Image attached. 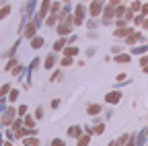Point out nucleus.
<instances>
[{
	"mask_svg": "<svg viewBox=\"0 0 148 146\" xmlns=\"http://www.w3.org/2000/svg\"><path fill=\"white\" fill-rule=\"evenodd\" d=\"M74 64V58H70V56H64L62 60H60V66L62 68H68V66H72Z\"/></svg>",
	"mask_w": 148,
	"mask_h": 146,
	"instance_id": "nucleus-28",
	"label": "nucleus"
},
{
	"mask_svg": "<svg viewBox=\"0 0 148 146\" xmlns=\"http://www.w3.org/2000/svg\"><path fill=\"white\" fill-rule=\"evenodd\" d=\"M60 10H62V2H58V0L51 2V10H49V12H60Z\"/></svg>",
	"mask_w": 148,
	"mask_h": 146,
	"instance_id": "nucleus-37",
	"label": "nucleus"
},
{
	"mask_svg": "<svg viewBox=\"0 0 148 146\" xmlns=\"http://www.w3.org/2000/svg\"><path fill=\"white\" fill-rule=\"evenodd\" d=\"M56 66H58V53L51 51V53H47V56L43 58V68L45 70H53Z\"/></svg>",
	"mask_w": 148,
	"mask_h": 146,
	"instance_id": "nucleus-9",
	"label": "nucleus"
},
{
	"mask_svg": "<svg viewBox=\"0 0 148 146\" xmlns=\"http://www.w3.org/2000/svg\"><path fill=\"white\" fill-rule=\"evenodd\" d=\"M103 132H105V123H97V125L90 130V134H95V136H101Z\"/></svg>",
	"mask_w": 148,
	"mask_h": 146,
	"instance_id": "nucleus-27",
	"label": "nucleus"
},
{
	"mask_svg": "<svg viewBox=\"0 0 148 146\" xmlns=\"http://www.w3.org/2000/svg\"><path fill=\"white\" fill-rule=\"evenodd\" d=\"M105 8V0H90V4H88V16H101Z\"/></svg>",
	"mask_w": 148,
	"mask_h": 146,
	"instance_id": "nucleus-3",
	"label": "nucleus"
},
{
	"mask_svg": "<svg viewBox=\"0 0 148 146\" xmlns=\"http://www.w3.org/2000/svg\"><path fill=\"white\" fill-rule=\"evenodd\" d=\"M43 43H45V39L41 37V35H35L33 39H29V45H31V49H41V47H43Z\"/></svg>",
	"mask_w": 148,
	"mask_h": 146,
	"instance_id": "nucleus-15",
	"label": "nucleus"
},
{
	"mask_svg": "<svg viewBox=\"0 0 148 146\" xmlns=\"http://www.w3.org/2000/svg\"><path fill=\"white\" fill-rule=\"evenodd\" d=\"M62 78V70L58 68V70H53L51 72V78H49V82H56V80H60Z\"/></svg>",
	"mask_w": 148,
	"mask_h": 146,
	"instance_id": "nucleus-32",
	"label": "nucleus"
},
{
	"mask_svg": "<svg viewBox=\"0 0 148 146\" xmlns=\"http://www.w3.org/2000/svg\"><path fill=\"white\" fill-rule=\"evenodd\" d=\"M146 146H148V144H146Z\"/></svg>",
	"mask_w": 148,
	"mask_h": 146,
	"instance_id": "nucleus-60",
	"label": "nucleus"
},
{
	"mask_svg": "<svg viewBox=\"0 0 148 146\" xmlns=\"http://www.w3.org/2000/svg\"><path fill=\"white\" fill-rule=\"evenodd\" d=\"M25 113H27V105H18V107H16V115L25 117Z\"/></svg>",
	"mask_w": 148,
	"mask_h": 146,
	"instance_id": "nucleus-39",
	"label": "nucleus"
},
{
	"mask_svg": "<svg viewBox=\"0 0 148 146\" xmlns=\"http://www.w3.org/2000/svg\"><path fill=\"white\" fill-rule=\"evenodd\" d=\"M23 146H39V138L37 136H27V138H23Z\"/></svg>",
	"mask_w": 148,
	"mask_h": 146,
	"instance_id": "nucleus-22",
	"label": "nucleus"
},
{
	"mask_svg": "<svg viewBox=\"0 0 148 146\" xmlns=\"http://www.w3.org/2000/svg\"><path fill=\"white\" fill-rule=\"evenodd\" d=\"M109 146H121V144H119L117 140H111V142H109Z\"/></svg>",
	"mask_w": 148,
	"mask_h": 146,
	"instance_id": "nucleus-54",
	"label": "nucleus"
},
{
	"mask_svg": "<svg viewBox=\"0 0 148 146\" xmlns=\"http://www.w3.org/2000/svg\"><path fill=\"white\" fill-rule=\"evenodd\" d=\"M66 134H68V138H74V140H78V138L82 136V127H80V125H70L68 130H66Z\"/></svg>",
	"mask_w": 148,
	"mask_h": 146,
	"instance_id": "nucleus-11",
	"label": "nucleus"
},
{
	"mask_svg": "<svg viewBox=\"0 0 148 146\" xmlns=\"http://www.w3.org/2000/svg\"><path fill=\"white\" fill-rule=\"evenodd\" d=\"M62 2H72V0H62Z\"/></svg>",
	"mask_w": 148,
	"mask_h": 146,
	"instance_id": "nucleus-57",
	"label": "nucleus"
},
{
	"mask_svg": "<svg viewBox=\"0 0 148 146\" xmlns=\"http://www.w3.org/2000/svg\"><path fill=\"white\" fill-rule=\"evenodd\" d=\"M144 19H146V16H144V14H142V12H138V14H136V16H134V21H132V23H134V27H140V25H142V21H144Z\"/></svg>",
	"mask_w": 148,
	"mask_h": 146,
	"instance_id": "nucleus-31",
	"label": "nucleus"
},
{
	"mask_svg": "<svg viewBox=\"0 0 148 146\" xmlns=\"http://www.w3.org/2000/svg\"><path fill=\"white\" fill-rule=\"evenodd\" d=\"M86 14H88V8H86L82 2L74 6V12H72V23H74V27H80V25H84V21H86Z\"/></svg>",
	"mask_w": 148,
	"mask_h": 146,
	"instance_id": "nucleus-1",
	"label": "nucleus"
},
{
	"mask_svg": "<svg viewBox=\"0 0 148 146\" xmlns=\"http://www.w3.org/2000/svg\"><path fill=\"white\" fill-rule=\"evenodd\" d=\"M121 51H123L121 45H113V47H111V53H113V56H117V53H121Z\"/></svg>",
	"mask_w": 148,
	"mask_h": 146,
	"instance_id": "nucleus-43",
	"label": "nucleus"
},
{
	"mask_svg": "<svg viewBox=\"0 0 148 146\" xmlns=\"http://www.w3.org/2000/svg\"><path fill=\"white\" fill-rule=\"evenodd\" d=\"M113 60H115L117 64H127L130 60H132V53H127V51H121V53H117V56H113Z\"/></svg>",
	"mask_w": 148,
	"mask_h": 146,
	"instance_id": "nucleus-18",
	"label": "nucleus"
},
{
	"mask_svg": "<svg viewBox=\"0 0 148 146\" xmlns=\"http://www.w3.org/2000/svg\"><path fill=\"white\" fill-rule=\"evenodd\" d=\"M103 111V107L99 105V103H90V105H86V115H99Z\"/></svg>",
	"mask_w": 148,
	"mask_h": 146,
	"instance_id": "nucleus-16",
	"label": "nucleus"
},
{
	"mask_svg": "<svg viewBox=\"0 0 148 146\" xmlns=\"http://www.w3.org/2000/svg\"><path fill=\"white\" fill-rule=\"evenodd\" d=\"M4 146H12V142H6V144H4Z\"/></svg>",
	"mask_w": 148,
	"mask_h": 146,
	"instance_id": "nucleus-56",
	"label": "nucleus"
},
{
	"mask_svg": "<svg viewBox=\"0 0 148 146\" xmlns=\"http://www.w3.org/2000/svg\"><path fill=\"white\" fill-rule=\"evenodd\" d=\"M146 43H148V37H146Z\"/></svg>",
	"mask_w": 148,
	"mask_h": 146,
	"instance_id": "nucleus-59",
	"label": "nucleus"
},
{
	"mask_svg": "<svg viewBox=\"0 0 148 146\" xmlns=\"http://www.w3.org/2000/svg\"><path fill=\"white\" fill-rule=\"evenodd\" d=\"M6 101H8V99H4V97H0V109H4V107H6Z\"/></svg>",
	"mask_w": 148,
	"mask_h": 146,
	"instance_id": "nucleus-50",
	"label": "nucleus"
},
{
	"mask_svg": "<svg viewBox=\"0 0 148 146\" xmlns=\"http://www.w3.org/2000/svg\"><path fill=\"white\" fill-rule=\"evenodd\" d=\"M84 25H86V29H90V31H95L99 25H101V21H97V16H88V19L84 21Z\"/></svg>",
	"mask_w": 148,
	"mask_h": 146,
	"instance_id": "nucleus-20",
	"label": "nucleus"
},
{
	"mask_svg": "<svg viewBox=\"0 0 148 146\" xmlns=\"http://www.w3.org/2000/svg\"><path fill=\"white\" fill-rule=\"evenodd\" d=\"M130 8H132L134 12H140V8H142V2H140V0H134V2L130 4Z\"/></svg>",
	"mask_w": 148,
	"mask_h": 146,
	"instance_id": "nucleus-36",
	"label": "nucleus"
},
{
	"mask_svg": "<svg viewBox=\"0 0 148 146\" xmlns=\"http://www.w3.org/2000/svg\"><path fill=\"white\" fill-rule=\"evenodd\" d=\"M113 21H115V6L105 4V8L101 12V25H113Z\"/></svg>",
	"mask_w": 148,
	"mask_h": 146,
	"instance_id": "nucleus-2",
	"label": "nucleus"
},
{
	"mask_svg": "<svg viewBox=\"0 0 148 146\" xmlns=\"http://www.w3.org/2000/svg\"><path fill=\"white\" fill-rule=\"evenodd\" d=\"M127 140H130V134H121V136L117 138V142H119L121 146H125V142H127Z\"/></svg>",
	"mask_w": 148,
	"mask_h": 146,
	"instance_id": "nucleus-42",
	"label": "nucleus"
},
{
	"mask_svg": "<svg viewBox=\"0 0 148 146\" xmlns=\"http://www.w3.org/2000/svg\"><path fill=\"white\" fill-rule=\"evenodd\" d=\"M78 37H76V35H68V43H74V41H76Z\"/></svg>",
	"mask_w": 148,
	"mask_h": 146,
	"instance_id": "nucleus-53",
	"label": "nucleus"
},
{
	"mask_svg": "<svg viewBox=\"0 0 148 146\" xmlns=\"http://www.w3.org/2000/svg\"><path fill=\"white\" fill-rule=\"evenodd\" d=\"M37 29H39V27H37V23L31 19V21H27V25L23 27V31H21V35H23V37L25 39H33L35 37V35H37Z\"/></svg>",
	"mask_w": 148,
	"mask_h": 146,
	"instance_id": "nucleus-4",
	"label": "nucleus"
},
{
	"mask_svg": "<svg viewBox=\"0 0 148 146\" xmlns=\"http://www.w3.org/2000/svg\"><path fill=\"white\" fill-rule=\"evenodd\" d=\"M125 146H136V136L134 134H130V140L125 142Z\"/></svg>",
	"mask_w": 148,
	"mask_h": 146,
	"instance_id": "nucleus-44",
	"label": "nucleus"
},
{
	"mask_svg": "<svg viewBox=\"0 0 148 146\" xmlns=\"http://www.w3.org/2000/svg\"><path fill=\"white\" fill-rule=\"evenodd\" d=\"M10 72H12V76H21L23 72H27V70H25V66H23V64H16V66H14Z\"/></svg>",
	"mask_w": 148,
	"mask_h": 146,
	"instance_id": "nucleus-26",
	"label": "nucleus"
},
{
	"mask_svg": "<svg viewBox=\"0 0 148 146\" xmlns=\"http://www.w3.org/2000/svg\"><path fill=\"white\" fill-rule=\"evenodd\" d=\"M121 90H117V88H113V90H109V93L105 95V103H109V105H117L119 101H121Z\"/></svg>",
	"mask_w": 148,
	"mask_h": 146,
	"instance_id": "nucleus-8",
	"label": "nucleus"
},
{
	"mask_svg": "<svg viewBox=\"0 0 148 146\" xmlns=\"http://www.w3.org/2000/svg\"><path fill=\"white\" fill-rule=\"evenodd\" d=\"M51 107L58 109V107H60V99H53V101H51Z\"/></svg>",
	"mask_w": 148,
	"mask_h": 146,
	"instance_id": "nucleus-51",
	"label": "nucleus"
},
{
	"mask_svg": "<svg viewBox=\"0 0 148 146\" xmlns=\"http://www.w3.org/2000/svg\"><path fill=\"white\" fill-rule=\"evenodd\" d=\"M136 29L134 27H115V31H113V37L115 39H125L130 33H134Z\"/></svg>",
	"mask_w": 148,
	"mask_h": 146,
	"instance_id": "nucleus-10",
	"label": "nucleus"
},
{
	"mask_svg": "<svg viewBox=\"0 0 148 146\" xmlns=\"http://www.w3.org/2000/svg\"><path fill=\"white\" fill-rule=\"evenodd\" d=\"M95 53H97V49H95V47H88V49H86V58H92Z\"/></svg>",
	"mask_w": 148,
	"mask_h": 146,
	"instance_id": "nucleus-46",
	"label": "nucleus"
},
{
	"mask_svg": "<svg viewBox=\"0 0 148 146\" xmlns=\"http://www.w3.org/2000/svg\"><path fill=\"white\" fill-rule=\"evenodd\" d=\"M58 23H60V12H49L47 19H45V25L51 27V29H56V25H58Z\"/></svg>",
	"mask_w": 148,
	"mask_h": 146,
	"instance_id": "nucleus-12",
	"label": "nucleus"
},
{
	"mask_svg": "<svg viewBox=\"0 0 148 146\" xmlns=\"http://www.w3.org/2000/svg\"><path fill=\"white\" fill-rule=\"evenodd\" d=\"M113 25H115V27H127V21H125V19H115Z\"/></svg>",
	"mask_w": 148,
	"mask_h": 146,
	"instance_id": "nucleus-41",
	"label": "nucleus"
},
{
	"mask_svg": "<svg viewBox=\"0 0 148 146\" xmlns=\"http://www.w3.org/2000/svg\"><path fill=\"white\" fill-rule=\"evenodd\" d=\"M90 136H92V134H82V136L76 140V146H88V144H90Z\"/></svg>",
	"mask_w": 148,
	"mask_h": 146,
	"instance_id": "nucleus-23",
	"label": "nucleus"
},
{
	"mask_svg": "<svg viewBox=\"0 0 148 146\" xmlns=\"http://www.w3.org/2000/svg\"><path fill=\"white\" fill-rule=\"evenodd\" d=\"M16 99H18V90H16V88H10V93H8V101H10V103H14Z\"/></svg>",
	"mask_w": 148,
	"mask_h": 146,
	"instance_id": "nucleus-35",
	"label": "nucleus"
},
{
	"mask_svg": "<svg viewBox=\"0 0 148 146\" xmlns=\"http://www.w3.org/2000/svg\"><path fill=\"white\" fill-rule=\"evenodd\" d=\"M140 41H146V37L140 33V31H134V33H130L127 37L123 39V43L125 45H136V43H140Z\"/></svg>",
	"mask_w": 148,
	"mask_h": 146,
	"instance_id": "nucleus-6",
	"label": "nucleus"
},
{
	"mask_svg": "<svg viewBox=\"0 0 148 146\" xmlns=\"http://www.w3.org/2000/svg\"><path fill=\"white\" fill-rule=\"evenodd\" d=\"M146 136H148V134H146V127H144L142 132L136 134V146H146Z\"/></svg>",
	"mask_w": 148,
	"mask_h": 146,
	"instance_id": "nucleus-21",
	"label": "nucleus"
},
{
	"mask_svg": "<svg viewBox=\"0 0 148 146\" xmlns=\"http://www.w3.org/2000/svg\"><path fill=\"white\" fill-rule=\"evenodd\" d=\"M8 93H10V82H6V84L0 86V97H6Z\"/></svg>",
	"mask_w": 148,
	"mask_h": 146,
	"instance_id": "nucleus-33",
	"label": "nucleus"
},
{
	"mask_svg": "<svg viewBox=\"0 0 148 146\" xmlns=\"http://www.w3.org/2000/svg\"><path fill=\"white\" fill-rule=\"evenodd\" d=\"M21 39H23V35H21V37H18L14 43H12V47L8 49V51H4V58L8 60V58H14V53H16V49H18V45H21Z\"/></svg>",
	"mask_w": 148,
	"mask_h": 146,
	"instance_id": "nucleus-19",
	"label": "nucleus"
},
{
	"mask_svg": "<svg viewBox=\"0 0 148 146\" xmlns=\"http://www.w3.org/2000/svg\"><path fill=\"white\" fill-rule=\"evenodd\" d=\"M39 64H41V58H33V60H31V64L27 66V82H25V88H29V86H31V74L37 70V66H39Z\"/></svg>",
	"mask_w": 148,
	"mask_h": 146,
	"instance_id": "nucleus-7",
	"label": "nucleus"
},
{
	"mask_svg": "<svg viewBox=\"0 0 148 146\" xmlns=\"http://www.w3.org/2000/svg\"><path fill=\"white\" fill-rule=\"evenodd\" d=\"M140 12H142L144 16H148V4H142V8H140Z\"/></svg>",
	"mask_w": 148,
	"mask_h": 146,
	"instance_id": "nucleus-47",
	"label": "nucleus"
},
{
	"mask_svg": "<svg viewBox=\"0 0 148 146\" xmlns=\"http://www.w3.org/2000/svg\"><path fill=\"white\" fill-rule=\"evenodd\" d=\"M107 4H111V6H117V4H121V0H107Z\"/></svg>",
	"mask_w": 148,
	"mask_h": 146,
	"instance_id": "nucleus-48",
	"label": "nucleus"
},
{
	"mask_svg": "<svg viewBox=\"0 0 148 146\" xmlns=\"http://www.w3.org/2000/svg\"><path fill=\"white\" fill-rule=\"evenodd\" d=\"M136 14H138V12H134L132 8H130V6H127V10H125V14H123V19H125L127 23H132V21H134V16H136Z\"/></svg>",
	"mask_w": 148,
	"mask_h": 146,
	"instance_id": "nucleus-29",
	"label": "nucleus"
},
{
	"mask_svg": "<svg viewBox=\"0 0 148 146\" xmlns=\"http://www.w3.org/2000/svg\"><path fill=\"white\" fill-rule=\"evenodd\" d=\"M16 64H18V60H16V58H8V62H6V66H4V70H8V72H10Z\"/></svg>",
	"mask_w": 148,
	"mask_h": 146,
	"instance_id": "nucleus-30",
	"label": "nucleus"
},
{
	"mask_svg": "<svg viewBox=\"0 0 148 146\" xmlns=\"http://www.w3.org/2000/svg\"><path fill=\"white\" fill-rule=\"evenodd\" d=\"M66 45H68V37H62V35H60V37L53 41V47H51V49H53L56 53H58V51H62Z\"/></svg>",
	"mask_w": 148,
	"mask_h": 146,
	"instance_id": "nucleus-13",
	"label": "nucleus"
},
{
	"mask_svg": "<svg viewBox=\"0 0 148 146\" xmlns=\"http://www.w3.org/2000/svg\"><path fill=\"white\" fill-rule=\"evenodd\" d=\"M130 53H132V56H144V53H148V43H140V45H134L132 49H130Z\"/></svg>",
	"mask_w": 148,
	"mask_h": 146,
	"instance_id": "nucleus-14",
	"label": "nucleus"
},
{
	"mask_svg": "<svg viewBox=\"0 0 148 146\" xmlns=\"http://www.w3.org/2000/svg\"><path fill=\"white\" fill-rule=\"evenodd\" d=\"M127 76H125V72H121V74H117V82H121V80H125Z\"/></svg>",
	"mask_w": 148,
	"mask_h": 146,
	"instance_id": "nucleus-52",
	"label": "nucleus"
},
{
	"mask_svg": "<svg viewBox=\"0 0 148 146\" xmlns=\"http://www.w3.org/2000/svg\"><path fill=\"white\" fill-rule=\"evenodd\" d=\"M62 51H64V56H70V58H74V56H78V51H80V49H78L76 45H74V43H68V45H66Z\"/></svg>",
	"mask_w": 148,
	"mask_h": 146,
	"instance_id": "nucleus-17",
	"label": "nucleus"
},
{
	"mask_svg": "<svg viewBox=\"0 0 148 146\" xmlns=\"http://www.w3.org/2000/svg\"><path fill=\"white\" fill-rule=\"evenodd\" d=\"M146 134H148V125H146Z\"/></svg>",
	"mask_w": 148,
	"mask_h": 146,
	"instance_id": "nucleus-58",
	"label": "nucleus"
},
{
	"mask_svg": "<svg viewBox=\"0 0 148 146\" xmlns=\"http://www.w3.org/2000/svg\"><path fill=\"white\" fill-rule=\"evenodd\" d=\"M49 146H66V142H64L62 138H53V140L49 142Z\"/></svg>",
	"mask_w": 148,
	"mask_h": 146,
	"instance_id": "nucleus-38",
	"label": "nucleus"
},
{
	"mask_svg": "<svg viewBox=\"0 0 148 146\" xmlns=\"http://www.w3.org/2000/svg\"><path fill=\"white\" fill-rule=\"evenodd\" d=\"M10 4H2V8H0V21H2V19H6V16L10 14Z\"/></svg>",
	"mask_w": 148,
	"mask_h": 146,
	"instance_id": "nucleus-25",
	"label": "nucleus"
},
{
	"mask_svg": "<svg viewBox=\"0 0 148 146\" xmlns=\"http://www.w3.org/2000/svg\"><path fill=\"white\" fill-rule=\"evenodd\" d=\"M33 117H35V119H43V107H41V105L35 109V115H33Z\"/></svg>",
	"mask_w": 148,
	"mask_h": 146,
	"instance_id": "nucleus-40",
	"label": "nucleus"
},
{
	"mask_svg": "<svg viewBox=\"0 0 148 146\" xmlns=\"http://www.w3.org/2000/svg\"><path fill=\"white\" fill-rule=\"evenodd\" d=\"M140 27H142V29H144V31H148V16H146V19H144V21H142V25H140Z\"/></svg>",
	"mask_w": 148,
	"mask_h": 146,
	"instance_id": "nucleus-49",
	"label": "nucleus"
},
{
	"mask_svg": "<svg viewBox=\"0 0 148 146\" xmlns=\"http://www.w3.org/2000/svg\"><path fill=\"white\" fill-rule=\"evenodd\" d=\"M146 64H148V53H144V56H140V66L144 68Z\"/></svg>",
	"mask_w": 148,
	"mask_h": 146,
	"instance_id": "nucleus-45",
	"label": "nucleus"
},
{
	"mask_svg": "<svg viewBox=\"0 0 148 146\" xmlns=\"http://www.w3.org/2000/svg\"><path fill=\"white\" fill-rule=\"evenodd\" d=\"M23 121H25V125H27V127H35V117L25 115V117H23Z\"/></svg>",
	"mask_w": 148,
	"mask_h": 146,
	"instance_id": "nucleus-34",
	"label": "nucleus"
},
{
	"mask_svg": "<svg viewBox=\"0 0 148 146\" xmlns=\"http://www.w3.org/2000/svg\"><path fill=\"white\" fill-rule=\"evenodd\" d=\"M14 117H16V109L14 107H8V109H4L2 117H0V123H2V125H12Z\"/></svg>",
	"mask_w": 148,
	"mask_h": 146,
	"instance_id": "nucleus-5",
	"label": "nucleus"
},
{
	"mask_svg": "<svg viewBox=\"0 0 148 146\" xmlns=\"http://www.w3.org/2000/svg\"><path fill=\"white\" fill-rule=\"evenodd\" d=\"M125 10H127V6H125L123 2H121V4H117V6H115V19H123Z\"/></svg>",
	"mask_w": 148,
	"mask_h": 146,
	"instance_id": "nucleus-24",
	"label": "nucleus"
},
{
	"mask_svg": "<svg viewBox=\"0 0 148 146\" xmlns=\"http://www.w3.org/2000/svg\"><path fill=\"white\" fill-rule=\"evenodd\" d=\"M142 72H144V74H148V64H146V66L142 68Z\"/></svg>",
	"mask_w": 148,
	"mask_h": 146,
	"instance_id": "nucleus-55",
	"label": "nucleus"
}]
</instances>
